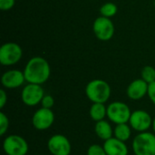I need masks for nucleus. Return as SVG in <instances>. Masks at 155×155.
<instances>
[{
    "mask_svg": "<svg viewBox=\"0 0 155 155\" xmlns=\"http://www.w3.org/2000/svg\"><path fill=\"white\" fill-rule=\"evenodd\" d=\"M54 104V99L52 95L50 94H45V96L43 97L42 101H41V105L44 108H48V109H52V107Z\"/></svg>",
    "mask_w": 155,
    "mask_h": 155,
    "instance_id": "4be33fe9",
    "label": "nucleus"
},
{
    "mask_svg": "<svg viewBox=\"0 0 155 155\" xmlns=\"http://www.w3.org/2000/svg\"><path fill=\"white\" fill-rule=\"evenodd\" d=\"M45 96V90L41 84H27L21 92V100L26 106L34 107L39 104Z\"/></svg>",
    "mask_w": 155,
    "mask_h": 155,
    "instance_id": "6e6552de",
    "label": "nucleus"
},
{
    "mask_svg": "<svg viewBox=\"0 0 155 155\" xmlns=\"http://www.w3.org/2000/svg\"><path fill=\"white\" fill-rule=\"evenodd\" d=\"M7 103V94L4 89L0 90V108L3 109Z\"/></svg>",
    "mask_w": 155,
    "mask_h": 155,
    "instance_id": "393cba45",
    "label": "nucleus"
},
{
    "mask_svg": "<svg viewBox=\"0 0 155 155\" xmlns=\"http://www.w3.org/2000/svg\"><path fill=\"white\" fill-rule=\"evenodd\" d=\"M110 84L102 79L90 81L85 86V95L92 103L105 104L111 97Z\"/></svg>",
    "mask_w": 155,
    "mask_h": 155,
    "instance_id": "f03ea898",
    "label": "nucleus"
},
{
    "mask_svg": "<svg viewBox=\"0 0 155 155\" xmlns=\"http://www.w3.org/2000/svg\"><path fill=\"white\" fill-rule=\"evenodd\" d=\"M24 74L27 84H43L51 75V67L46 59L42 56H34L29 59L24 68Z\"/></svg>",
    "mask_w": 155,
    "mask_h": 155,
    "instance_id": "f257e3e1",
    "label": "nucleus"
},
{
    "mask_svg": "<svg viewBox=\"0 0 155 155\" xmlns=\"http://www.w3.org/2000/svg\"><path fill=\"white\" fill-rule=\"evenodd\" d=\"M87 155H107L104 146L100 144H92L87 149Z\"/></svg>",
    "mask_w": 155,
    "mask_h": 155,
    "instance_id": "412c9836",
    "label": "nucleus"
},
{
    "mask_svg": "<svg viewBox=\"0 0 155 155\" xmlns=\"http://www.w3.org/2000/svg\"><path fill=\"white\" fill-rule=\"evenodd\" d=\"M152 128L153 130V133L155 134V116L154 118H153V126H152Z\"/></svg>",
    "mask_w": 155,
    "mask_h": 155,
    "instance_id": "a878e982",
    "label": "nucleus"
},
{
    "mask_svg": "<svg viewBox=\"0 0 155 155\" xmlns=\"http://www.w3.org/2000/svg\"><path fill=\"white\" fill-rule=\"evenodd\" d=\"M153 5H154V6H155V0H154V2H153Z\"/></svg>",
    "mask_w": 155,
    "mask_h": 155,
    "instance_id": "bb28decb",
    "label": "nucleus"
},
{
    "mask_svg": "<svg viewBox=\"0 0 155 155\" xmlns=\"http://www.w3.org/2000/svg\"><path fill=\"white\" fill-rule=\"evenodd\" d=\"M141 78L147 84H151L155 81V68L151 65H146L142 69Z\"/></svg>",
    "mask_w": 155,
    "mask_h": 155,
    "instance_id": "6ab92c4d",
    "label": "nucleus"
},
{
    "mask_svg": "<svg viewBox=\"0 0 155 155\" xmlns=\"http://www.w3.org/2000/svg\"><path fill=\"white\" fill-rule=\"evenodd\" d=\"M149 84L142 78L134 80L126 89L127 97L133 101H139L148 94Z\"/></svg>",
    "mask_w": 155,
    "mask_h": 155,
    "instance_id": "ddd939ff",
    "label": "nucleus"
},
{
    "mask_svg": "<svg viewBox=\"0 0 155 155\" xmlns=\"http://www.w3.org/2000/svg\"><path fill=\"white\" fill-rule=\"evenodd\" d=\"M134 155H155V134L138 133L132 143Z\"/></svg>",
    "mask_w": 155,
    "mask_h": 155,
    "instance_id": "7ed1b4c3",
    "label": "nucleus"
},
{
    "mask_svg": "<svg viewBox=\"0 0 155 155\" xmlns=\"http://www.w3.org/2000/svg\"><path fill=\"white\" fill-rule=\"evenodd\" d=\"M54 122V114L52 109L41 107L35 112L32 117V124L35 130H48Z\"/></svg>",
    "mask_w": 155,
    "mask_h": 155,
    "instance_id": "9b49d317",
    "label": "nucleus"
},
{
    "mask_svg": "<svg viewBox=\"0 0 155 155\" xmlns=\"http://www.w3.org/2000/svg\"><path fill=\"white\" fill-rule=\"evenodd\" d=\"M24 71L18 69H10L5 71L1 77V84L5 89H16L25 83Z\"/></svg>",
    "mask_w": 155,
    "mask_h": 155,
    "instance_id": "f8f14e48",
    "label": "nucleus"
},
{
    "mask_svg": "<svg viewBox=\"0 0 155 155\" xmlns=\"http://www.w3.org/2000/svg\"><path fill=\"white\" fill-rule=\"evenodd\" d=\"M104 148L107 155H128L129 150L125 143L115 137H112L104 143Z\"/></svg>",
    "mask_w": 155,
    "mask_h": 155,
    "instance_id": "4468645a",
    "label": "nucleus"
},
{
    "mask_svg": "<svg viewBox=\"0 0 155 155\" xmlns=\"http://www.w3.org/2000/svg\"><path fill=\"white\" fill-rule=\"evenodd\" d=\"M3 150L6 155H26L29 151V145L22 136L10 134L4 139Z\"/></svg>",
    "mask_w": 155,
    "mask_h": 155,
    "instance_id": "423d86ee",
    "label": "nucleus"
},
{
    "mask_svg": "<svg viewBox=\"0 0 155 155\" xmlns=\"http://www.w3.org/2000/svg\"><path fill=\"white\" fill-rule=\"evenodd\" d=\"M118 12V7L117 5L113 3V2H107L104 3L101 7H100V14L102 16L112 18Z\"/></svg>",
    "mask_w": 155,
    "mask_h": 155,
    "instance_id": "a211bd4d",
    "label": "nucleus"
},
{
    "mask_svg": "<svg viewBox=\"0 0 155 155\" xmlns=\"http://www.w3.org/2000/svg\"><path fill=\"white\" fill-rule=\"evenodd\" d=\"M15 5V0H0V9L2 11H9Z\"/></svg>",
    "mask_w": 155,
    "mask_h": 155,
    "instance_id": "5701e85b",
    "label": "nucleus"
},
{
    "mask_svg": "<svg viewBox=\"0 0 155 155\" xmlns=\"http://www.w3.org/2000/svg\"><path fill=\"white\" fill-rule=\"evenodd\" d=\"M89 115L95 123L104 120V118L107 117V107L104 105V104L93 103L89 110Z\"/></svg>",
    "mask_w": 155,
    "mask_h": 155,
    "instance_id": "dca6fc26",
    "label": "nucleus"
},
{
    "mask_svg": "<svg viewBox=\"0 0 155 155\" xmlns=\"http://www.w3.org/2000/svg\"><path fill=\"white\" fill-rule=\"evenodd\" d=\"M150 101L155 105V81L149 84L148 87V94H147Z\"/></svg>",
    "mask_w": 155,
    "mask_h": 155,
    "instance_id": "b1692460",
    "label": "nucleus"
},
{
    "mask_svg": "<svg viewBox=\"0 0 155 155\" xmlns=\"http://www.w3.org/2000/svg\"><path fill=\"white\" fill-rule=\"evenodd\" d=\"M9 128V119L5 113H0V135H5Z\"/></svg>",
    "mask_w": 155,
    "mask_h": 155,
    "instance_id": "aec40b11",
    "label": "nucleus"
},
{
    "mask_svg": "<svg viewBox=\"0 0 155 155\" xmlns=\"http://www.w3.org/2000/svg\"><path fill=\"white\" fill-rule=\"evenodd\" d=\"M131 114L132 112L130 107L124 102H112L107 106V118L115 124H128Z\"/></svg>",
    "mask_w": 155,
    "mask_h": 155,
    "instance_id": "39448f33",
    "label": "nucleus"
},
{
    "mask_svg": "<svg viewBox=\"0 0 155 155\" xmlns=\"http://www.w3.org/2000/svg\"><path fill=\"white\" fill-rule=\"evenodd\" d=\"M23 57L22 47L15 42H7L0 47V64L4 66L16 64Z\"/></svg>",
    "mask_w": 155,
    "mask_h": 155,
    "instance_id": "20e7f679",
    "label": "nucleus"
},
{
    "mask_svg": "<svg viewBox=\"0 0 155 155\" xmlns=\"http://www.w3.org/2000/svg\"><path fill=\"white\" fill-rule=\"evenodd\" d=\"M93 31L94 35L100 41H109L114 35V25L111 18L99 16L93 24Z\"/></svg>",
    "mask_w": 155,
    "mask_h": 155,
    "instance_id": "0eeeda50",
    "label": "nucleus"
},
{
    "mask_svg": "<svg viewBox=\"0 0 155 155\" xmlns=\"http://www.w3.org/2000/svg\"><path fill=\"white\" fill-rule=\"evenodd\" d=\"M131 135H132V128L129 124H115V127L114 129V137L123 142H126L131 138Z\"/></svg>",
    "mask_w": 155,
    "mask_h": 155,
    "instance_id": "f3484780",
    "label": "nucleus"
},
{
    "mask_svg": "<svg viewBox=\"0 0 155 155\" xmlns=\"http://www.w3.org/2000/svg\"><path fill=\"white\" fill-rule=\"evenodd\" d=\"M47 149L52 155H70L72 152V144L67 137L57 134L49 138Z\"/></svg>",
    "mask_w": 155,
    "mask_h": 155,
    "instance_id": "9d476101",
    "label": "nucleus"
},
{
    "mask_svg": "<svg viewBox=\"0 0 155 155\" xmlns=\"http://www.w3.org/2000/svg\"><path fill=\"white\" fill-rule=\"evenodd\" d=\"M153 118L151 114L144 110H135L132 112L129 124L133 130L137 133L148 132L153 126Z\"/></svg>",
    "mask_w": 155,
    "mask_h": 155,
    "instance_id": "1a4fd4ad",
    "label": "nucleus"
},
{
    "mask_svg": "<svg viewBox=\"0 0 155 155\" xmlns=\"http://www.w3.org/2000/svg\"><path fill=\"white\" fill-rule=\"evenodd\" d=\"M94 132L98 138L103 141H106L114 137V129L111 124L106 120H102L95 123Z\"/></svg>",
    "mask_w": 155,
    "mask_h": 155,
    "instance_id": "2eb2a0df",
    "label": "nucleus"
}]
</instances>
